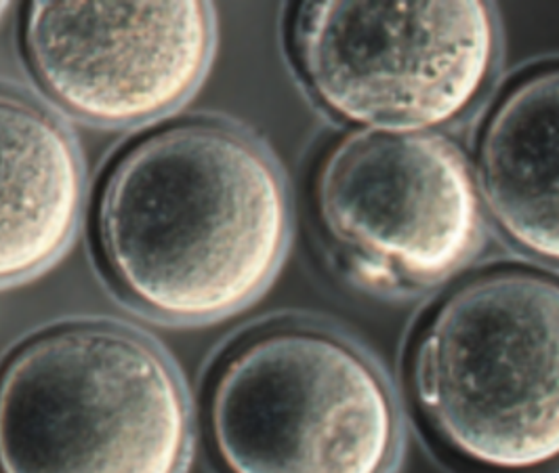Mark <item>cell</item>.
Here are the masks:
<instances>
[{"mask_svg": "<svg viewBox=\"0 0 559 473\" xmlns=\"http://www.w3.org/2000/svg\"><path fill=\"white\" fill-rule=\"evenodd\" d=\"M97 243L120 291L173 322L252 306L290 243V198L272 154L219 118H188L133 143L97 202Z\"/></svg>", "mask_w": 559, "mask_h": 473, "instance_id": "6da1fadb", "label": "cell"}, {"mask_svg": "<svg viewBox=\"0 0 559 473\" xmlns=\"http://www.w3.org/2000/svg\"><path fill=\"white\" fill-rule=\"evenodd\" d=\"M408 386L431 438L479 473L559 465V279L495 268L431 309Z\"/></svg>", "mask_w": 559, "mask_h": 473, "instance_id": "7a4b0ae2", "label": "cell"}, {"mask_svg": "<svg viewBox=\"0 0 559 473\" xmlns=\"http://www.w3.org/2000/svg\"><path fill=\"white\" fill-rule=\"evenodd\" d=\"M190 440L177 368L129 327L57 324L0 368V473H181Z\"/></svg>", "mask_w": 559, "mask_h": 473, "instance_id": "3957f363", "label": "cell"}, {"mask_svg": "<svg viewBox=\"0 0 559 473\" xmlns=\"http://www.w3.org/2000/svg\"><path fill=\"white\" fill-rule=\"evenodd\" d=\"M209 431L227 473H390L402 418L388 377L356 341L282 322L219 366Z\"/></svg>", "mask_w": 559, "mask_h": 473, "instance_id": "277c9868", "label": "cell"}, {"mask_svg": "<svg viewBox=\"0 0 559 473\" xmlns=\"http://www.w3.org/2000/svg\"><path fill=\"white\" fill-rule=\"evenodd\" d=\"M313 99L377 133H433L474 108L497 66L486 2H313L290 22Z\"/></svg>", "mask_w": 559, "mask_h": 473, "instance_id": "5b68a950", "label": "cell"}, {"mask_svg": "<svg viewBox=\"0 0 559 473\" xmlns=\"http://www.w3.org/2000/svg\"><path fill=\"white\" fill-rule=\"evenodd\" d=\"M320 225L366 286L417 293L465 270L484 243V202L465 152L438 133L358 131L316 179Z\"/></svg>", "mask_w": 559, "mask_h": 473, "instance_id": "8992f818", "label": "cell"}, {"mask_svg": "<svg viewBox=\"0 0 559 473\" xmlns=\"http://www.w3.org/2000/svg\"><path fill=\"white\" fill-rule=\"evenodd\" d=\"M24 43L38 83L84 120L131 127L179 108L215 49L204 2H36Z\"/></svg>", "mask_w": 559, "mask_h": 473, "instance_id": "52a82bcc", "label": "cell"}, {"mask_svg": "<svg viewBox=\"0 0 559 473\" xmlns=\"http://www.w3.org/2000/svg\"><path fill=\"white\" fill-rule=\"evenodd\" d=\"M83 158L53 111L0 88V284L51 265L72 240Z\"/></svg>", "mask_w": 559, "mask_h": 473, "instance_id": "ba28073f", "label": "cell"}, {"mask_svg": "<svg viewBox=\"0 0 559 473\" xmlns=\"http://www.w3.org/2000/svg\"><path fill=\"white\" fill-rule=\"evenodd\" d=\"M476 179L507 240L559 268V63L501 95L479 133Z\"/></svg>", "mask_w": 559, "mask_h": 473, "instance_id": "9c48e42d", "label": "cell"}, {"mask_svg": "<svg viewBox=\"0 0 559 473\" xmlns=\"http://www.w3.org/2000/svg\"><path fill=\"white\" fill-rule=\"evenodd\" d=\"M2 11H4V4H2V2H0V13H2Z\"/></svg>", "mask_w": 559, "mask_h": 473, "instance_id": "30bf717a", "label": "cell"}]
</instances>
